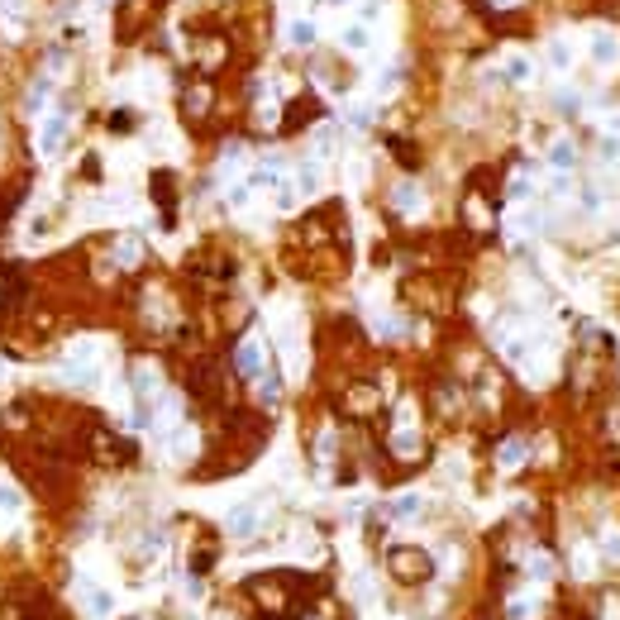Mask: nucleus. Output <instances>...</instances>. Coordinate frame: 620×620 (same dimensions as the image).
I'll list each match as a JSON object with an SVG mask.
<instances>
[{
	"label": "nucleus",
	"mask_w": 620,
	"mask_h": 620,
	"mask_svg": "<svg viewBox=\"0 0 620 620\" xmlns=\"http://www.w3.org/2000/svg\"><path fill=\"white\" fill-rule=\"evenodd\" d=\"M520 459H525V444H520V439H511V444L501 449V463H506V468H515Z\"/></svg>",
	"instance_id": "obj_11"
},
{
	"label": "nucleus",
	"mask_w": 620,
	"mask_h": 620,
	"mask_svg": "<svg viewBox=\"0 0 620 620\" xmlns=\"http://www.w3.org/2000/svg\"><path fill=\"white\" fill-rule=\"evenodd\" d=\"M239 373H243L248 382H258V377H263V344H258V339L239 344Z\"/></svg>",
	"instance_id": "obj_2"
},
{
	"label": "nucleus",
	"mask_w": 620,
	"mask_h": 620,
	"mask_svg": "<svg viewBox=\"0 0 620 620\" xmlns=\"http://www.w3.org/2000/svg\"><path fill=\"white\" fill-rule=\"evenodd\" d=\"M120 263H138V243H134V239L120 243Z\"/></svg>",
	"instance_id": "obj_15"
},
{
	"label": "nucleus",
	"mask_w": 620,
	"mask_h": 620,
	"mask_svg": "<svg viewBox=\"0 0 620 620\" xmlns=\"http://www.w3.org/2000/svg\"><path fill=\"white\" fill-rule=\"evenodd\" d=\"M329 5H344V0H329Z\"/></svg>",
	"instance_id": "obj_19"
},
{
	"label": "nucleus",
	"mask_w": 620,
	"mask_h": 620,
	"mask_svg": "<svg viewBox=\"0 0 620 620\" xmlns=\"http://www.w3.org/2000/svg\"><path fill=\"white\" fill-rule=\"evenodd\" d=\"M67 143V120L53 115V120H43V134H38V153H57Z\"/></svg>",
	"instance_id": "obj_3"
},
{
	"label": "nucleus",
	"mask_w": 620,
	"mask_h": 620,
	"mask_svg": "<svg viewBox=\"0 0 620 620\" xmlns=\"http://www.w3.org/2000/svg\"><path fill=\"white\" fill-rule=\"evenodd\" d=\"M396 206H401V210H415V206H420V191L410 187V182H405V187H396Z\"/></svg>",
	"instance_id": "obj_9"
},
{
	"label": "nucleus",
	"mask_w": 620,
	"mask_h": 620,
	"mask_svg": "<svg viewBox=\"0 0 620 620\" xmlns=\"http://www.w3.org/2000/svg\"><path fill=\"white\" fill-rule=\"evenodd\" d=\"M291 43H296V48L315 43V24H310V20H296V24H291Z\"/></svg>",
	"instance_id": "obj_7"
},
{
	"label": "nucleus",
	"mask_w": 620,
	"mask_h": 620,
	"mask_svg": "<svg viewBox=\"0 0 620 620\" xmlns=\"http://www.w3.org/2000/svg\"><path fill=\"white\" fill-rule=\"evenodd\" d=\"M592 62H601V67L616 62V38L611 34H592Z\"/></svg>",
	"instance_id": "obj_4"
},
{
	"label": "nucleus",
	"mask_w": 620,
	"mask_h": 620,
	"mask_svg": "<svg viewBox=\"0 0 620 620\" xmlns=\"http://www.w3.org/2000/svg\"><path fill=\"white\" fill-rule=\"evenodd\" d=\"M0 10H5V15H20V10H24V0H0Z\"/></svg>",
	"instance_id": "obj_18"
},
{
	"label": "nucleus",
	"mask_w": 620,
	"mask_h": 620,
	"mask_svg": "<svg viewBox=\"0 0 620 620\" xmlns=\"http://www.w3.org/2000/svg\"><path fill=\"white\" fill-rule=\"evenodd\" d=\"M110 592H86V616H96V620H106L110 616Z\"/></svg>",
	"instance_id": "obj_6"
},
{
	"label": "nucleus",
	"mask_w": 620,
	"mask_h": 620,
	"mask_svg": "<svg viewBox=\"0 0 620 620\" xmlns=\"http://www.w3.org/2000/svg\"><path fill=\"white\" fill-rule=\"evenodd\" d=\"M344 48H353V53H358V48H368V29H363V24L344 29Z\"/></svg>",
	"instance_id": "obj_8"
},
{
	"label": "nucleus",
	"mask_w": 620,
	"mask_h": 620,
	"mask_svg": "<svg viewBox=\"0 0 620 620\" xmlns=\"http://www.w3.org/2000/svg\"><path fill=\"white\" fill-rule=\"evenodd\" d=\"M496 5H511V0H496Z\"/></svg>",
	"instance_id": "obj_20"
},
{
	"label": "nucleus",
	"mask_w": 620,
	"mask_h": 620,
	"mask_svg": "<svg viewBox=\"0 0 620 620\" xmlns=\"http://www.w3.org/2000/svg\"><path fill=\"white\" fill-rule=\"evenodd\" d=\"M315 182H320V177H315V167L305 162V167H301V177H296V187L301 191H315Z\"/></svg>",
	"instance_id": "obj_14"
},
{
	"label": "nucleus",
	"mask_w": 620,
	"mask_h": 620,
	"mask_svg": "<svg viewBox=\"0 0 620 620\" xmlns=\"http://www.w3.org/2000/svg\"><path fill=\"white\" fill-rule=\"evenodd\" d=\"M415 449H420V439H415V434H396V454H405V459H410Z\"/></svg>",
	"instance_id": "obj_13"
},
{
	"label": "nucleus",
	"mask_w": 620,
	"mask_h": 620,
	"mask_svg": "<svg viewBox=\"0 0 620 620\" xmlns=\"http://www.w3.org/2000/svg\"><path fill=\"white\" fill-rule=\"evenodd\" d=\"M549 62H554V67H568V62H572V53H568L563 38H558V43H549Z\"/></svg>",
	"instance_id": "obj_10"
},
{
	"label": "nucleus",
	"mask_w": 620,
	"mask_h": 620,
	"mask_svg": "<svg viewBox=\"0 0 620 620\" xmlns=\"http://www.w3.org/2000/svg\"><path fill=\"white\" fill-rule=\"evenodd\" d=\"M549 158H554V167H572V143H554Z\"/></svg>",
	"instance_id": "obj_12"
},
{
	"label": "nucleus",
	"mask_w": 620,
	"mask_h": 620,
	"mask_svg": "<svg viewBox=\"0 0 620 620\" xmlns=\"http://www.w3.org/2000/svg\"><path fill=\"white\" fill-rule=\"evenodd\" d=\"M387 563H391V572L401 577V582H425L430 577V554L425 549H391L387 554Z\"/></svg>",
	"instance_id": "obj_1"
},
{
	"label": "nucleus",
	"mask_w": 620,
	"mask_h": 620,
	"mask_svg": "<svg viewBox=\"0 0 620 620\" xmlns=\"http://www.w3.org/2000/svg\"><path fill=\"white\" fill-rule=\"evenodd\" d=\"M229 530H234V535H253V530H258V511H253V506H239V511L229 515Z\"/></svg>",
	"instance_id": "obj_5"
},
{
	"label": "nucleus",
	"mask_w": 620,
	"mask_h": 620,
	"mask_svg": "<svg viewBox=\"0 0 620 620\" xmlns=\"http://www.w3.org/2000/svg\"><path fill=\"white\" fill-rule=\"evenodd\" d=\"M511 77H515V81L530 77V62H525V57H511Z\"/></svg>",
	"instance_id": "obj_16"
},
{
	"label": "nucleus",
	"mask_w": 620,
	"mask_h": 620,
	"mask_svg": "<svg viewBox=\"0 0 620 620\" xmlns=\"http://www.w3.org/2000/svg\"><path fill=\"white\" fill-rule=\"evenodd\" d=\"M410 511H420V496H405V501H396V515H410Z\"/></svg>",
	"instance_id": "obj_17"
}]
</instances>
